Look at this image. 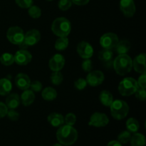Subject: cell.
I'll use <instances>...</instances> for the list:
<instances>
[{"label": "cell", "instance_id": "6da1fadb", "mask_svg": "<svg viewBox=\"0 0 146 146\" xmlns=\"http://www.w3.org/2000/svg\"><path fill=\"white\" fill-rule=\"evenodd\" d=\"M78 132L71 125H63L56 131V138L60 144L65 146L72 145L78 139Z\"/></svg>", "mask_w": 146, "mask_h": 146}, {"label": "cell", "instance_id": "b9f144b4", "mask_svg": "<svg viewBox=\"0 0 146 146\" xmlns=\"http://www.w3.org/2000/svg\"><path fill=\"white\" fill-rule=\"evenodd\" d=\"M89 1L90 0H71L72 3H74L76 5L78 6L86 5V4H87L89 2Z\"/></svg>", "mask_w": 146, "mask_h": 146}, {"label": "cell", "instance_id": "30bf717a", "mask_svg": "<svg viewBox=\"0 0 146 146\" xmlns=\"http://www.w3.org/2000/svg\"><path fill=\"white\" fill-rule=\"evenodd\" d=\"M98 59L105 68H111L113 63V53L111 49L103 48L98 52Z\"/></svg>", "mask_w": 146, "mask_h": 146}, {"label": "cell", "instance_id": "5bb4252c", "mask_svg": "<svg viewBox=\"0 0 146 146\" xmlns=\"http://www.w3.org/2000/svg\"><path fill=\"white\" fill-rule=\"evenodd\" d=\"M14 56V62L19 66H25L29 64L32 59V55L29 51L21 49L17 51Z\"/></svg>", "mask_w": 146, "mask_h": 146}, {"label": "cell", "instance_id": "484cf974", "mask_svg": "<svg viewBox=\"0 0 146 146\" xmlns=\"http://www.w3.org/2000/svg\"><path fill=\"white\" fill-rule=\"evenodd\" d=\"M126 128L131 133H135L140 128L139 123L134 118H128L126 121Z\"/></svg>", "mask_w": 146, "mask_h": 146}, {"label": "cell", "instance_id": "8fae6325", "mask_svg": "<svg viewBox=\"0 0 146 146\" xmlns=\"http://www.w3.org/2000/svg\"><path fill=\"white\" fill-rule=\"evenodd\" d=\"M77 52L84 59L91 58L94 54V48L90 43L81 41L77 46Z\"/></svg>", "mask_w": 146, "mask_h": 146}, {"label": "cell", "instance_id": "ee69618b", "mask_svg": "<svg viewBox=\"0 0 146 146\" xmlns=\"http://www.w3.org/2000/svg\"><path fill=\"white\" fill-rule=\"evenodd\" d=\"M53 146H63V145H61V144H60V143H56V144H54V145Z\"/></svg>", "mask_w": 146, "mask_h": 146}, {"label": "cell", "instance_id": "44dd1931", "mask_svg": "<svg viewBox=\"0 0 146 146\" xmlns=\"http://www.w3.org/2000/svg\"><path fill=\"white\" fill-rule=\"evenodd\" d=\"M12 89V84L8 78H3L0 79V95L4 96L10 94Z\"/></svg>", "mask_w": 146, "mask_h": 146}, {"label": "cell", "instance_id": "7a4b0ae2", "mask_svg": "<svg viewBox=\"0 0 146 146\" xmlns=\"http://www.w3.org/2000/svg\"><path fill=\"white\" fill-rule=\"evenodd\" d=\"M113 66L117 74L126 75L132 70L133 60L127 54H119L113 59Z\"/></svg>", "mask_w": 146, "mask_h": 146}, {"label": "cell", "instance_id": "ab89813d", "mask_svg": "<svg viewBox=\"0 0 146 146\" xmlns=\"http://www.w3.org/2000/svg\"><path fill=\"white\" fill-rule=\"evenodd\" d=\"M138 88H144L145 89L146 88V74L145 73H143L141 75V76L138 78V80L137 81Z\"/></svg>", "mask_w": 146, "mask_h": 146}, {"label": "cell", "instance_id": "e0dca14e", "mask_svg": "<svg viewBox=\"0 0 146 146\" xmlns=\"http://www.w3.org/2000/svg\"><path fill=\"white\" fill-rule=\"evenodd\" d=\"M14 82H15L17 88L24 91V90L29 88L30 84H31V80H30L29 77L27 74L19 73V74L16 76Z\"/></svg>", "mask_w": 146, "mask_h": 146}, {"label": "cell", "instance_id": "e575fe53", "mask_svg": "<svg viewBox=\"0 0 146 146\" xmlns=\"http://www.w3.org/2000/svg\"><path fill=\"white\" fill-rule=\"evenodd\" d=\"M15 2L21 8L27 9L33 5L34 0H15Z\"/></svg>", "mask_w": 146, "mask_h": 146}, {"label": "cell", "instance_id": "9a60e30c", "mask_svg": "<svg viewBox=\"0 0 146 146\" xmlns=\"http://www.w3.org/2000/svg\"><path fill=\"white\" fill-rule=\"evenodd\" d=\"M65 65V58L61 54H54L48 61V66L53 71H60Z\"/></svg>", "mask_w": 146, "mask_h": 146}, {"label": "cell", "instance_id": "8992f818", "mask_svg": "<svg viewBox=\"0 0 146 146\" xmlns=\"http://www.w3.org/2000/svg\"><path fill=\"white\" fill-rule=\"evenodd\" d=\"M24 30L19 27H11L7 30V38L10 43L14 45L22 46L24 40Z\"/></svg>", "mask_w": 146, "mask_h": 146}, {"label": "cell", "instance_id": "836d02e7", "mask_svg": "<svg viewBox=\"0 0 146 146\" xmlns=\"http://www.w3.org/2000/svg\"><path fill=\"white\" fill-rule=\"evenodd\" d=\"M87 86V82L86 80L84 79L83 78H78V80L75 81L74 83V86H75L76 89L78 90V91H82L84 88L86 87Z\"/></svg>", "mask_w": 146, "mask_h": 146}, {"label": "cell", "instance_id": "1f68e13d", "mask_svg": "<svg viewBox=\"0 0 146 146\" xmlns=\"http://www.w3.org/2000/svg\"><path fill=\"white\" fill-rule=\"evenodd\" d=\"M76 117L75 114H74L73 113H69L64 117V123L66 125L73 126L76 123Z\"/></svg>", "mask_w": 146, "mask_h": 146}, {"label": "cell", "instance_id": "7402d4cb", "mask_svg": "<svg viewBox=\"0 0 146 146\" xmlns=\"http://www.w3.org/2000/svg\"><path fill=\"white\" fill-rule=\"evenodd\" d=\"M115 51L117 54H127L131 48V43L128 40H121L118 41V44L115 47Z\"/></svg>", "mask_w": 146, "mask_h": 146}, {"label": "cell", "instance_id": "d6986e66", "mask_svg": "<svg viewBox=\"0 0 146 146\" xmlns=\"http://www.w3.org/2000/svg\"><path fill=\"white\" fill-rule=\"evenodd\" d=\"M20 97L17 94H9L6 98V105L9 109H16L20 105Z\"/></svg>", "mask_w": 146, "mask_h": 146}, {"label": "cell", "instance_id": "8d00e7d4", "mask_svg": "<svg viewBox=\"0 0 146 146\" xmlns=\"http://www.w3.org/2000/svg\"><path fill=\"white\" fill-rule=\"evenodd\" d=\"M7 118L12 121H17L19 118V114L17 111H15V109H9L7 111Z\"/></svg>", "mask_w": 146, "mask_h": 146}, {"label": "cell", "instance_id": "ac0fdd59", "mask_svg": "<svg viewBox=\"0 0 146 146\" xmlns=\"http://www.w3.org/2000/svg\"><path fill=\"white\" fill-rule=\"evenodd\" d=\"M47 121L53 127H60L64 124V117L58 113H51L47 117Z\"/></svg>", "mask_w": 146, "mask_h": 146}, {"label": "cell", "instance_id": "d4e9b609", "mask_svg": "<svg viewBox=\"0 0 146 146\" xmlns=\"http://www.w3.org/2000/svg\"><path fill=\"white\" fill-rule=\"evenodd\" d=\"M131 146H145V138L143 134L135 133L131 136Z\"/></svg>", "mask_w": 146, "mask_h": 146}, {"label": "cell", "instance_id": "d6a6232c", "mask_svg": "<svg viewBox=\"0 0 146 146\" xmlns=\"http://www.w3.org/2000/svg\"><path fill=\"white\" fill-rule=\"evenodd\" d=\"M72 5L71 0H59L58 3V7L62 11H66L69 9Z\"/></svg>", "mask_w": 146, "mask_h": 146}, {"label": "cell", "instance_id": "2e32d148", "mask_svg": "<svg viewBox=\"0 0 146 146\" xmlns=\"http://www.w3.org/2000/svg\"><path fill=\"white\" fill-rule=\"evenodd\" d=\"M133 68L141 74L145 73V54H140L135 57L133 60Z\"/></svg>", "mask_w": 146, "mask_h": 146}, {"label": "cell", "instance_id": "d590c367", "mask_svg": "<svg viewBox=\"0 0 146 146\" xmlns=\"http://www.w3.org/2000/svg\"><path fill=\"white\" fill-rule=\"evenodd\" d=\"M81 67H82V69L86 72H90V71H92L93 63L91 60L90 58L84 60L81 64Z\"/></svg>", "mask_w": 146, "mask_h": 146}, {"label": "cell", "instance_id": "9c48e42d", "mask_svg": "<svg viewBox=\"0 0 146 146\" xmlns=\"http://www.w3.org/2000/svg\"><path fill=\"white\" fill-rule=\"evenodd\" d=\"M104 78H105V76H104V73L102 71L96 70V71L88 72L86 80L87 84L91 86L96 87L102 84Z\"/></svg>", "mask_w": 146, "mask_h": 146}, {"label": "cell", "instance_id": "603a6c76", "mask_svg": "<svg viewBox=\"0 0 146 146\" xmlns=\"http://www.w3.org/2000/svg\"><path fill=\"white\" fill-rule=\"evenodd\" d=\"M99 101L104 106L109 107L113 101V96L110 91L104 90L100 93Z\"/></svg>", "mask_w": 146, "mask_h": 146}, {"label": "cell", "instance_id": "3957f363", "mask_svg": "<svg viewBox=\"0 0 146 146\" xmlns=\"http://www.w3.org/2000/svg\"><path fill=\"white\" fill-rule=\"evenodd\" d=\"M51 30L57 36L67 37L71 31V24L65 17H58L53 21Z\"/></svg>", "mask_w": 146, "mask_h": 146}, {"label": "cell", "instance_id": "52a82bcc", "mask_svg": "<svg viewBox=\"0 0 146 146\" xmlns=\"http://www.w3.org/2000/svg\"><path fill=\"white\" fill-rule=\"evenodd\" d=\"M119 38L115 33L108 32L104 34L100 38V44L103 48L112 50L118 44Z\"/></svg>", "mask_w": 146, "mask_h": 146}, {"label": "cell", "instance_id": "ba28073f", "mask_svg": "<svg viewBox=\"0 0 146 146\" xmlns=\"http://www.w3.org/2000/svg\"><path fill=\"white\" fill-rule=\"evenodd\" d=\"M109 123V118L105 113L96 112L91 115L88 125L96 128H102L106 126Z\"/></svg>", "mask_w": 146, "mask_h": 146}, {"label": "cell", "instance_id": "83f0119b", "mask_svg": "<svg viewBox=\"0 0 146 146\" xmlns=\"http://www.w3.org/2000/svg\"><path fill=\"white\" fill-rule=\"evenodd\" d=\"M0 62L6 66L12 65L14 63V56L10 53H4L0 56Z\"/></svg>", "mask_w": 146, "mask_h": 146}, {"label": "cell", "instance_id": "5b68a950", "mask_svg": "<svg viewBox=\"0 0 146 146\" xmlns=\"http://www.w3.org/2000/svg\"><path fill=\"white\" fill-rule=\"evenodd\" d=\"M138 86L137 81L131 77H127L123 78L120 82L118 89L120 94L123 96H132L138 90Z\"/></svg>", "mask_w": 146, "mask_h": 146}, {"label": "cell", "instance_id": "60d3db41", "mask_svg": "<svg viewBox=\"0 0 146 146\" xmlns=\"http://www.w3.org/2000/svg\"><path fill=\"white\" fill-rule=\"evenodd\" d=\"M9 108H7V105L2 102H0V119L3 118L7 115V111Z\"/></svg>", "mask_w": 146, "mask_h": 146}, {"label": "cell", "instance_id": "4dcf8cb0", "mask_svg": "<svg viewBox=\"0 0 146 146\" xmlns=\"http://www.w3.org/2000/svg\"><path fill=\"white\" fill-rule=\"evenodd\" d=\"M29 15L33 19H38L41 15V10L38 7L32 5L29 8Z\"/></svg>", "mask_w": 146, "mask_h": 146}, {"label": "cell", "instance_id": "f546056e", "mask_svg": "<svg viewBox=\"0 0 146 146\" xmlns=\"http://www.w3.org/2000/svg\"><path fill=\"white\" fill-rule=\"evenodd\" d=\"M131 133L128 131H122L119 135H118V141L121 144H127L131 138Z\"/></svg>", "mask_w": 146, "mask_h": 146}, {"label": "cell", "instance_id": "f1b7e54d", "mask_svg": "<svg viewBox=\"0 0 146 146\" xmlns=\"http://www.w3.org/2000/svg\"><path fill=\"white\" fill-rule=\"evenodd\" d=\"M64 76L60 71H54L51 75V81L54 85L58 86L62 83Z\"/></svg>", "mask_w": 146, "mask_h": 146}, {"label": "cell", "instance_id": "cb8c5ba5", "mask_svg": "<svg viewBox=\"0 0 146 146\" xmlns=\"http://www.w3.org/2000/svg\"><path fill=\"white\" fill-rule=\"evenodd\" d=\"M41 96L45 101H52L56 98L57 92L52 87H46L44 90H42Z\"/></svg>", "mask_w": 146, "mask_h": 146}, {"label": "cell", "instance_id": "277c9868", "mask_svg": "<svg viewBox=\"0 0 146 146\" xmlns=\"http://www.w3.org/2000/svg\"><path fill=\"white\" fill-rule=\"evenodd\" d=\"M111 114L115 120H123L129 113V106L123 100H115L110 106Z\"/></svg>", "mask_w": 146, "mask_h": 146}, {"label": "cell", "instance_id": "7c38bea8", "mask_svg": "<svg viewBox=\"0 0 146 146\" xmlns=\"http://www.w3.org/2000/svg\"><path fill=\"white\" fill-rule=\"evenodd\" d=\"M120 9L126 17H132L135 14L136 7L133 0H121Z\"/></svg>", "mask_w": 146, "mask_h": 146}, {"label": "cell", "instance_id": "ffe728a7", "mask_svg": "<svg viewBox=\"0 0 146 146\" xmlns=\"http://www.w3.org/2000/svg\"><path fill=\"white\" fill-rule=\"evenodd\" d=\"M34 100H35V94H34V91H32L31 90H24V92L21 94L20 101H21V104L24 106H29L31 105L34 103Z\"/></svg>", "mask_w": 146, "mask_h": 146}, {"label": "cell", "instance_id": "f6af8a7d", "mask_svg": "<svg viewBox=\"0 0 146 146\" xmlns=\"http://www.w3.org/2000/svg\"><path fill=\"white\" fill-rule=\"evenodd\" d=\"M46 1H53V0H46Z\"/></svg>", "mask_w": 146, "mask_h": 146}, {"label": "cell", "instance_id": "4316f807", "mask_svg": "<svg viewBox=\"0 0 146 146\" xmlns=\"http://www.w3.org/2000/svg\"><path fill=\"white\" fill-rule=\"evenodd\" d=\"M69 41L67 37H59L55 42V47L57 51H64L68 47Z\"/></svg>", "mask_w": 146, "mask_h": 146}, {"label": "cell", "instance_id": "f35d334b", "mask_svg": "<svg viewBox=\"0 0 146 146\" xmlns=\"http://www.w3.org/2000/svg\"><path fill=\"white\" fill-rule=\"evenodd\" d=\"M135 95L136 98H138L139 101H144L146 98V91L145 89L144 88H138V90L135 91V93L134 94Z\"/></svg>", "mask_w": 146, "mask_h": 146}, {"label": "cell", "instance_id": "7bdbcfd3", "mask_svg": "<svg viewBox=\"0 0 146 146\" xmlns=\"http://www.w3.org/2000/svg\"><path fill=\"white\" fill-rule=\"evenodd\" d=\"M106 146H123V145L118 141H111L107 144Z\"/></svg>", "mask_w": 146, "mask_h": 146}, {"label": "cell", "instance_id": "4fadbf2b", "mask_svg": "<svg viewBox=\"0 0 146 146\" xmlns=\"http://www.w3.org/2000/svg\"><path fill=\"white\" fill-rule=\"evenodd\" d=\"M41 39V34L37 29H31L25 33L24 44L26 46H34Z\"/></svg>", "mask_w": 146, "mask_h": 146}, {"label": "cell", "instance_id": "74e56055", "mask_svg": "<svg viewBox=\"0 0 146 146\" xmlns=\"http://www.w3.org/2000/svg\"><path fill=\"white\" fill-rule=\"evenodd\" d=\"M31 88V90L34 92H39L42 90L43 86L42 84L40 81H33L32 83L31 82V84H30V87Z\"/></svg>", "mask_w": 146, "mask_h": 146}]
</instances>
